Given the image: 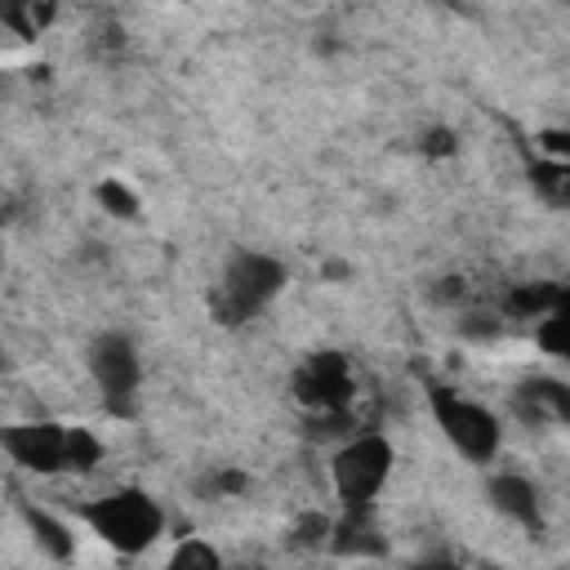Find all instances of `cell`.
Segmentation results:
<instances>
[{
    "instance_id": "cell-1",
    "label": "cell",
    "mask_w": 570,
    "mask_h": 570,
    "mask_svg": "<svg viewBox=\"0 0 570 570\" xmlns=\"http://www.w3.org/2000/svg\"><path fill=\"white\" fill-rule=\"evenodd\" d=\"M71 517L120 557H138L165 534V508L142 485H116L107 494L80 499L71 503Z\"/></svg>"
},
{
    "instance_id": "cell-2",
    "label": "cell",
    "mask_w": 570,
    "mask_h": 570,
    "mask_svg": "<svg viewBox=\"0 0 570 570\" xmlns=\"http://www.w3.org/2000/svg\"><path fill=\"white\" fill-rule=\"evenodd\" d=\"M285 285H289L285 258H276L267 249H232L214 294H209V312L227 330L249 325L285 294Z\"/></svg>"
},
{
    "instance_id": "cell-3",
    "label": "cell",
    "mask_w": 570,
    "mask_h": 570,
    "mask_svg": "<svg viewBox=\"0 0 570 570\" xmlns=\"http://www.w3.org/2000/svg\"><path fill=\"white\" fill-rule=\"evenodd\" d=\"M423 396H428V410L441 428V436L450 441V450L476 468L494 463L499 450H503V423L490 405H481L476 396L441 383V379H423Z\"/></svg>"
},
{
    "instance_id": "cell-4",
    "label": "cell",
    "mask_w": 570,
    "mask_h": 570,
    "mask_svg": "<svg viewBox=\"0 0 570 570\" xmlns=\"http://www.w3.org/2000/svg\"><path fill=\"white\" fill-rule=\"evenodd\" d=\"M85 361H89V379H94L98 405L111 419H134L138 401H142V356H138L134 334H125V330L94 334Z\"/></svg>"
},
{
    "instance_id": "cell-5",
    "label": "cell",
    "mask_w": 570,
    "mask_h": 570,
    "mask_svg": "<svg viewBox=\"0 0 570 570\" xmlns=\"http://www.w3.org/2000/svg\"><path fill=\"white\" fill-rule=\"evenodd\" d=\"M392 463H396V450L383 432H352L334 445L330 454V485L338 494L343 508L352 503H379L387 476H392Z\"/></svg>"
},
{
    "instance_id": "cell-6",
    "label": "cell",
    "mask_w": 570,
    "mask_h": 570,
    "mask_svg": "<svg viewBox=\"0 0 570 570\" xmlns=\"http://www.w3.org/2000/svg\"><path fill=\"white\" fill-rule=\"evenodd\" d=\"M289 396L303 405V414H347L356 405L352 361L334 347L307 352L289 374Z\"/></svg>"
},
{
    "instance_id": "cell-7",
    "label": "cell",
    "mask_w": 570,
    "mask_h": 570,
    "mask_svg": "<svg viewBox=\"0 0 570 570\" xmlns=\"http://www.w3.org/2000/svg\"><path fill=\"white\" fill-rule=\"evenodd\" d=\"M67 441H71V423H58V419H27V423H9L0 432L9 463L31 476L67 472Z\"/></svg>"
},
{
    "instance_id": "cell-8",
    "label": "cell",
    "mask_w": 570,
    "mask_h": 570,
    "mask_svg": "<svg viewBox=\"0 0 570 570\" xmlns=\"http://www.w3.org/2000/svg\"><path fill=\"white\" fill-rule=\"evenodd\" d=\"M485 499H490V508H494L503 521L521 525L525 534H543V525H548V517H543V494H539V485H534L525 472H508V468L490 472V476H485Z\"/></svg>"
},
{
    "instance_id": "cell-9",
    "label": "cell",
    "mask_w": 570,
    "mask_h": 570,
    "mask_svg": "<svg viewBox=\"0 0 570 570\" xmlns=\"http://www.w3.org/2000/svg\"><path fill=\"white\" fill-rule=\"evenodd\" d=\"M512 410L525 419V423H557V428H570V383L557 379V374H525L517 387H512Z\"/></svg>"
},
{
    "instance_id": "cell-10",
    "label": "cell",
    "mask_w": 570,
    "mask_h": 570,
    "mask_svg": "<svg viewBox=\"0 0 570 570\" xmlns=\"http://www.w3.org/2000/svg\"><path fill=\"white\" fill-rule=\"evenodd\" d=\"M13 508H18V517H22L27 534H31V543H36L49 561L62 566V561L76 557V534H71V521H67V517H58V512H49V508L22 499L18 490H13Z\"/></svg>"
},
{
    "instance_id": "cell-11",
    "label": "cell",
    "mask_w": 570,
    "mask_h": 570,
    "mask_svg": "<svg viewBox=\"0 0 570 570\" xmlns=\"http://www.w3.org/2000/svg\"><path fill=\"white\" fill-rule=\"evenodd\" d=\"M325 552L334 557H383V534L374 525V503H352L334 517Z\"/></svg>"
},
{
    "instance_id": "cell-12",
    "label": "cell",
    "mask_w": 570,
    "mask_h": 570,
    "mask_svg": "<svg viewBox=\"0 0 570 570\" xmlns=\"http://www.w3.org/2000/svg\"><path fill=\"white\" fill-rule=\"evenodd\" d=\"M561 289H566V285H552V281H525V285H512V289L503 294V312L517 316V321H543V316L557 307Z\"/></svg>"
},
{
    "instance_id": "cell-13",
    "label": "cell",
    "mask_w": 570,
    "mask_h": 570,
    "mask_svg": "<svg viewBox=\"0 0 570 570\" xmlns=\"http://www.w3.org/2000/svg\"><path fill=\"white\" fill-rule=\"evenodd\" d=\"M525 178H530V191H534L543 205H552V209H570V160L539 156V160L525 169Z\"/></svg>"
},
{
    "instance_id": "cell-14",
    "label": "cell",
    "mask_w": 570,
    "mask_h": 570,
    "mask_svg": "<svg viewBox=\"0 0 570 570\" xmlns=\"http://www.w3.org/2000/svg\"><path fill=\"white\" fill-rule=\"evenodd\" d=\"M534 325H539V330H534L539 347L552 352V356H561V361H570V285L561 289L557 307H552L543 321H534Z\"/></svg>"
},
{
    "instance_id": "cell-15",
    "label": "cell",
    "mask_w": 570,
    "mask_h": 570,
    "mask_svg": "<svg viewBox=\"0 0 570 570\" xmlns=\"http://www.w3.org/2000/svg\"><path fill=\"white\" fill-rule=\"evenodd\" d=\"M53 18V0H0V22L18 31L22 40L40 36V27Z\"/></svg>"
},
{
    "instance_id": "cell-16",
    "label": "cell",
    "mask_w": 570,
    "mask_h": 570,
    "mask_svg": "<svg viewBox=\"0 0 570 570\" xmlns=\"http://www.w3.org/2000/svg\"><path fill=\"white\" fill-rule=\"evenodd\" d=\"M102 459H107V445L98 441V432H94V428L71 423V441H67V472H71V476H89Z\"/></svg>"
},
{
    "instance_id": "cell-17",
    "label": "cell",
    "mask_w": 570,
    "mask_h": 570,
    "mask_svg": "<svg viewBox=\"0 0 570 570\" xmlns=\"http://www.w3.org/2000/svg\"><path fill=\"white\" fill-rule=\"evenodd\" d=\"M94 200H98L111 218H120V223L142 218V200H138V191H134V187H125L120 178H102V183L94 187Z\"/></svg>"
},
{
    "instance_id": "cell-18",
    "label": "cell",
    "mask_w": 570,
    "mask_h": 570,
    "mask_svg": "<svg viewBox=\"0 0 570 570\" xmlns=\"http://www.w3.org/2000/svg\"><path fill=\"white\" fill-rule=\"evenodd\" d=\"M169 566H174V570H218V566H223V552H218L214 543L187 534V539L169 552Z\"/></svg>"
},
{
    "instance_id": "cell-19",
    "label": "cell",
    "mask_w": 570,
    "mask_h": 570,
    "mask_svg": "<svg viewBox=\"0 0 570 570\" xmlns=\"http://www.w3.org/2000/svg\"><path fill=\"white\" fill-rule=\"evenodd\" d=\"M249 490V476L240 472V468H214L205 481H200V494H209V499H236V494H245Z\"/></svg>"
},
{
    "instance_id": "cell-20",
    "label": "cell",
    "mask_w": 570,
    "mask_h": 570,
    "mask_svg": "<svg viewBox=\"0 0 570 570\" xmlns=\"http://www.w3.org/2000/svg\"><path fill=\"white\" fill-rule=\"evenodd\" d=\"M330 530H334V517H325V512H303L289 534H294L298 548H325V543H330Z\"/></svg>"
},
{
    "instance_id": "cell-21",
    "label": "cell",
    "mask_w": 570,
    "mask_h": 570,
    "mask_svg": "<svg viewBox=\"0 0 570 570\" xmlns=\"http://www.w3.org/2000/svg\"><path fill=\"white\" fill-rule=\"evenodd\" d=\"M89 49H94V58H116L125 49V27L116 18H98L89 27Z\"/></svg>"
},
{
    "instance_id": "cell-22",
    "label": "cell",
    "mask_w": 570,
    "mask_h": 570,
    "mask_svg": "<svg viewBox=\"0 0 570 570\" xmlns=\"http://www.w3.org/2000/svg\"><path fill=\"white\" fill-rule=\"evenodd\" d=\"M419 151H423L428 160H450V156L459 151V134H454L450 125H428V129L419 134Z\"/></svg>"
},
{
    "instance_id": "cell-23",
    "label": "cell",
    "mask_w": 570,
    "mask_h": 570,
    "mask_svg": "<svg viewBox=\"0 0 570 570\" xmlns=\"http://www.w3.org/2000/svg\"><path fill=\"white\" fill-rule=\"evenodd\" d=\"M534 142H539V151L543 156H552V160H570V129H539L534 134Z\"/></svg>"
},
{
    "instance_id": "cell-24",
    "label": "cell",
    "mask_w": 570,
    "mask_h": 570,
    "mask_svg": "<svg viewBox=\"0 0 570 570\" xmlns=\"http://www.w3.org/2000/svg\"><path fill=\"white\" fill-rule=\"evenodd\" d=\"M566 4H570V0H566Z\"/></svg>"
}]
</instances>
